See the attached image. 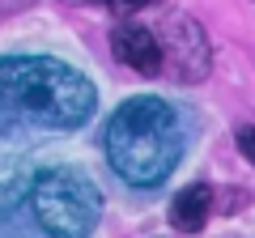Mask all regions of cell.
<instances>
[{"instance_id": "3957f363", "label": "cell", "mask_w": 255, "mask_h": 238, "mask_svg": "<svg viewBox=\"0 0 255 238\" xmlns=\"http://www.w3.org/2000/svg\"><path fill=\"white\" fill-rule=\"evenodd\" d=\"M30 213L47 238H90L102 217V196L90 174L51 166L30 179Z\"/></svg>"}, {"instance_id": "5b68a950", "label": "cell", "mask_w": 255, "mask_h": 238, "mask_svg": "<svg viewBox=\"0 0 255 238\" xmlns=\"http://www.w3.org/2000/svg\"><path fill=\"white\" fill-rule=\"evenodd\" d=\"M111 47H115V55L132 73H145V77L162 73V43H157L153 30L136 26V21H119L111 30Z\"/></svg>"}, {"instance_id": "6da1fadb", "label": "cell", "mask_w": 255, "mask_h": 238, "mask_svg": "<svg viewBox=\"0 0 255 238\" xmlns=\"http://www.w3.org/2000/svg\"><path fill=\"white\" fill-rule=\"evenodd\" d=\"M98 107L90 77L51 55H4L0 60V145L73 132Z\"/></svg>"}, {"instance_id": "52a82bcc", "label": "cell", "mask_w": 255, "mask_h": 238, "mask_svg": "<svg viewBox=\"0 0 255 238\" xmlns=\"http://www.w3.org/2000/svg\"><path fill=\"white\" fill-rule=\"evenodd\" d=\"M234 140H238V149H243V157H251V166H255V128H238L234 132Z\"/></svg>"}, {"instance_id": "277c9868", "label": "cell", "mask_w": 255, "mask_h": 238, "mask_svg": "<svg viewBox=\"0 0 255 238\" xmlns=\"http://www.w3.org/2000/svg\"><path fill=\"white\" fill-rule=\"evenodd\" d=\"M157 43H162V64L170 60L179 81H200V77H209L213 47H209V38H204V30H200L196 17L170 13L162 21V30H157Z\"/></svg>"}, {"instance_id": "8992f818", "label": "cell", "mask_w": 255, "mask_h": 238, "mask_svg": "<svg viewBox=\"0 0 255 238\" xmlns=\"http://www.w3.org/2000/svg\"><path fill=\"white\" fill-rule=\"evenodd\" d=\"M209 213H213V192L204 183H191L170 200V226H179L183 234H200Z\"/></svg>"}, {"instance_id": "7a4b0ae2", "label": "cell", "mask_w": 255, "mask_h": 238, "mask_svg": "<svg viewBox=\"0 0 255 238\" xmlns=\"http://www.w3.org/2000/svg\"><path fill=\"white\" fill-rule=\"evenodd\" d=\"M187 149L183 119L162 98H128L107 123V157L132 187H157Z\"/></svg>"}, {"instance_id": "ba28073f", "label": "cell", "mask_w": 255, "mask_h": 238, "mask_svg": "<svg viewBox=\"0 0 255 238\" xmlns=\"http://www.w3.org/2000/svg\"><path fill=\"white\" fill-rule=\"evenodd\" d=\"M149 0H111V9L119 13V17H128V13H136V9H145Z\"/></svg>"}]
</instances>
